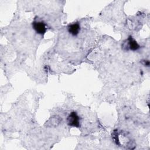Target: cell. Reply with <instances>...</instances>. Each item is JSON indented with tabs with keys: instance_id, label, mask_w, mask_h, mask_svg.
<instances>
[{
	"instance_id": "3",
	"label": "cell",
	"mask_w": 150,
	"mask_h": 150,
	"mask_svg": "<svg viewBox=\"0 0 150 150\" xmlns=\"http://www.w3.org/2000/svg\"><path fill=\"white\" fill-rule=\"evenodd\" d=\"M127 45L128 47L129 50L132 51H136L138 50L140 48V46L138 45V43L137 42V41L131 36L128 37V38L127 40Z\"/></svg>"
},
{
	"instance_id": "5",
	"label": "cell",
	"mask_w": 150,
	"mask_h": 150,
	"mask_svg": "<svg viewBox=\"0 0 150 150\" xmlns=\"http://www.w3.org/2000/svg\"><path fill=\"white\" fill-rule=\"evenodd\" d=\"M142 64L145 66H149V61L148 60H144L142 61Z\"/></svg>"
},
{
	"instance_id": "2",
	"label": "cell",
	"mask_w": 150,
	"mask_h": 150,
	"mask_svg": "<svg viewBox=\"0 0 150 150\" xmlns=\"http://www.w3.org/2000/svg\"><path fill=\"white\" fill-rule=\"evenodd\" d=\"M33 29L40 35H44L46 32V25L43 21H33L32 23Z\"/></svg>"
},
{
	"instance_id": "4",
	"label": "cell",
	"mask_w": 150,
	"mask_h": 150,
	"mask_svg": "<svg viewBox=\"0 0 150 150\" xmlns=\"http://www.w3.org/2000/svg\"><path fill=\"white\" fill-rule=\"evenodd\" d=\"M80 30V26L78 22L69 25L68 26L69 32L73 36H77Z\"/></svg>"
},
{
	"instance_id": "1",
	"label": "cell",
	"mask_w": 150,
	"mask_h": 150,
	"mask_svg": "<svg viewBox=\"0 0 150 150\" xmlns=\"http://www.w3.org/2000/svg\"><path fill=\"white\" fill-rule=\"evenodd\" d=\"M68 125L73 127L79 128L80 127V118L77 113L72 111L70 113L66 119Z\"/></svg>"
}]
</instances>
